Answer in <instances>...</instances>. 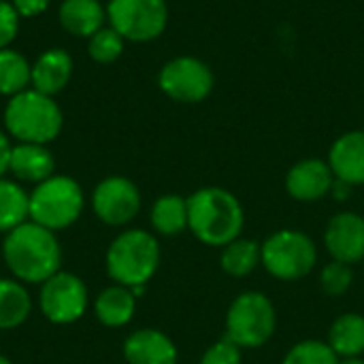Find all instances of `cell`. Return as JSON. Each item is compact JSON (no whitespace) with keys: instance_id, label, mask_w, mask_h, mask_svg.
Instances as JSON below:
<instances>
[{"instance_id":"cell-33","label":"cell","mask_w":364,"mask_h":364,"mask_svg":"<svg viewBox=\"0 0 364 364\" xmlns=\"http://www.w3.org/2000/svg\"><path fill=\"white\" fill-rule=\"evenodd\" d=\"M339 364H364V360H360V358H346L343 363Z\"/></svg>"},{"instance_id":"cell-20","label":"cell","mask_w":364,"mask_h":364,"mask_svg":"<svg viewBox=\"0 0 364 364\" xmlns=\"http://www.w3.org/2000/svg\"><path fill=\"white\" fill-rule=\"evenodd\" d=\"M328 346L337 356L358 358L364 354V318L358 314H343L328 331Z\"/></svg>"},{"instance_id":"cell-13","label":"cell","mask_w":364,"mask_h":364,"mask_svg":"<svg viewBox=\"0 0 364 364\" xmlns=\"http://www.w3.org/2000/svg\"><path fill=\"white\" fill-rule=\"evenodd\" d=\"M333 183H335V175L331 166L318 158H309L294 164L286 177L288 194L303 203H314L324 198L333 190Z\"/></svg>"},{"instance_id":"cell-31","label":"cell","mask_w":364,"mask_h":364,"mask_svg":"<svg viewBox=\"0 0 364 364\" xmlns=\"http://www.w3.org/2000/svg\"><path fill=\"white\" fill-rule=\"evenodd\" d=\"M11 2L19 13V17H36L49 6L51 0H11Z\"/></svg>"},{"instance_id":"cell-32","label":"cell","mask_w":364,"mask_h":364,"mask_svg":"<svg viewBox=\"0 0 364 364\" xmlns=\"http://www.w3.org/2000/svg\"><path fill=\"white\" fill-rule=\"evenodd\" d=\"M11 149L13 145L9 143L6 134L0 130V177L9 171V160H11Z\"/></svg>"},{"instance_id":"cell-21","label":"cell","mask_w":364,"mask_h":364,"mask_svg":"<svg viewBox=\"0 0 364 364\" xmlns=\"http://www.w3.org/2000/svg\"><path fill=\"white\" fill-rule=\"evenodd\" d=\"M30 218V194L15 181L0 177V232H11Z\"/></svg>"},{"instance_id":"cell-19","label":"cell","mask_w":364,"mask_h":364,"mask_svg":"<svg viewBox=\"0 0 364 364\" xmlns=\"http://www.w3.org/2000/svg\"><path fill=\"white\" fill-rule=\"evenodd\" d=\"M136 296L132 294L130 288L124 286H111L107 290L100 292V296L94 303V311L96 318L105 324V326H126L136 309Z\"/></svg>"},{"instance_id":"cell-22","label":"cell","mask_w":364,"mask_h":364,"mask_svg":"<svg viewBox=\"0 0 364 364\" xmlns=\"http://www.w3.org/2000/svg\"><path fill=\"white\" fill-rule=\"evenodd\" d=\"M30 309L32 301L26 288L13 279H0V331L23 324Z\"/></svg>"},{"instance_id":"cell-10","label":"cell","mask_w":364,"mask_h":364,"mask_svg":"<svg viewBox=\"0 0 364 364\" xmlns=\"http://www.w3.org/2000/svg\"><path fill=\"white\" fill-rule=\"evenodd\" d=\"M41 311L53 324L77 322L87 307V288L73 273H55L41 288Z\"/></svg>"},{"instance_id":"cell-26","label":"cell","mask_w":364,"mask_h":364,"mask_svg":"<svg viewBox=\"0 0 364 364\" xmlns=\"http://www.w3.org/2000/svg\"><path fill=\"white\" fill-rule=\"evenodd\" d=\"M124 36L119 32H115L111 26L109 28H100L96 34L90 36L87 43V53L94 62L98 64H111L115 62L122 51H124Z\"/></svg>"},{"instance_id":"cell-4","label":"cell","mask_w":364,"mask_h":364,"mask_svg":"<svg viewBox=\"0 0 364 364\" xmlns=\"http://www.w3.org/2000/svg\"><path fill=\"white\" fill-rule=\"evenodd\" d=\"M160 264L156 237L145 230L122 232L107 252V273L124 288L145 286Z\"/></svg>"},{"instance_id":"cell-9","label":"cell","mask_w":364,"mask_h":364,"mask_svg":"<svg viewBox=\"0 0 364 364\" xmlns=\"http://www.w3.org/2000/svg\"><path fill=\"white\" fill-rule=\"evenodd\" d=\"M158 83L177 102H200L213 90V73L198 58L181 55L162 66Z\"/></svg>"},{"instance_id":"cell-25","label":"cell","mask_w":364,"mask_h":364,"mask_svg":"<svg viewBox=\"0 0 364 364\" xmlns=\"http://www.w3.org/2000/svg\"><path fill=\"white\" fill-rule=\"evenodd\" d=\"M32 83L30 62L15 49H0V94L15 96Z\"/></svg>"},{"instance_id":"cell-3","label":"cell","mask_w":364,"mask_h":364,"mask_svg":"<svg viewBox=\"0 0 364 364\" xmlns=\"http://www.w3.org/2000/svg\"><path fill=\"white\" fill-rule=\"evenodd\" d=\"M62 124V109L53 96H45L36 90H23L11 96L4 109V126L19 143L45 145L60 134Z\"/></svg>"},{"instance_id":"cell-30","label":"cell","mask_w":364,"mask_h":364,"mask_svg":"<svg viewBox=\"0 0 364 364\" xmlns=\"http://www.w3.org/2000/svg\"><path fill=\"white\" fill-rule=\"evenodd\" d=\"M19 30V13L15 11L13 2L0 0V49H6Z\"/></svg>"},{"instance_id":"cell-12","label":"cell","mask_w":364,"mask_h":364,"mask_svg":"<svg viewBox=\"0 0 364 364\" xmlns=\"http://www.w3.org/2000/svg\"><path fill=\"white\" fill-rule=\"evenodd\" d=\"M324 245L337 262H360L364 258V218L350 211L331 218L324 232Z\"/></svg>"},{"instance_id":"cell-28","label":"cell","mask_w":364,"mask_h":364,"mask_svg":"<svg viewBox=\"0 0 364 364\" xmlns=\"http://www.w3.org/2000/svg\"><path fill=\"white\" fill-rule=\"evenodd\" d=\"M352 269L350 264H343V262H331L324 267L322 271V277H320V284H322V290L328 294V296H341L350 290L352 286Z\"/></svg>"},{"instance_id":"cell-34","label":"cell","mask_w":364,"mask_h":364,"mask_svg":"<svg viewBox=\"0 0 364 364\" xmlns=\"http://www.w3.org/2000/svg\"><path fill=\"white\" fill-rule=\"evenodd\" d=\"M0 364H11V360H9V358H4V356H0Z\"/></svg>"},{"instance_id":"cell-23","label":"cell","mask_w":364,"mask_h":364,"mask_svg":"<svg viewBox=\"0 0 364 364\" xmlns=\"http://www.w3.org/2000/svg\"><path fill=\"white\" fill-rule=\"evenodd\" d=\"M151 226L166 237H175L188 228V198L166 194L154 203Z\"/></svg>"},{"instance_id":"cell-17","label":"cell","mask_w":364,"mask_h":364,"mask_svg":"<svg viewBox=\"0 0 364 364\" xmlns=\"http://www.w3.org/2000/svg\"><path fill=\"white\" fill-rule=\"evenodd\" d=\"M53 168H55L53 156L45 145L19 143L11 149L9 171L19 181H30L38 186L45 179L53 177Z\"/></svg>"},{"instance_id":"cell-2","label":"cell","mask_w":364,"mask_h":364,"mask_svg":"<svg viewBox=\"0 0 364 364\" xmlns=\"http://www.w3.org/2000/svg\"><path fill=\"white\" fill-rule=\"evenodd\" d=\"M243 224L239 198L224 188H203L188 198V228L205 245L226 247L239 239Z\"/></svg>"},{"instance_id":"cell-18","label":"cell","mask_w":364,"mask_h":364,"mask_svg":"<svg viewBox=\"0 0 364 364\" xmlns=\"http://www.w3.org/2000/svg\"><path fill=\"white\" fill-rule=\"evenodd\" d=\"M60 23L73 36H92L100 28H105L107 9L100 0H64L60 4Z\"/></svg>"},{"instance_id":"cell-27","label":"cell","mask_w":364,"mask_h":364,"mask_svg":"<svg viewBox=\"0 0 364 364\" xmlns=\"http://www.w3.org/2000/svg\"><path fill=\"white\" fill-rule=\"evenodd\" d=\"M282 364H339V356L324 341H301L286 354Z\"/></svg>"},{"instance_id":"cell-1","label":"cell","mask_w":364,"mask_h":364,"mask_svg":"<svg viewBox=\"0 0 364 364\" xmlns=\"http://www.w3.org/2000/svg\"><path fill=\"white\" fill-rule=\"evenodd\" d=\"M2 256L9 271L28 284L47 282L60 271L62 260L55 235L34 222H23L6 235Z\"/></svg>"},{"instance_id":"cell-6","label":"cell","mask_w":364,"mask_h":364,"mask_svg":"<svg viewBox=\"0 0 364 364\" xmlns=\"http://www.w3.org/2000/svg\"><path fill=\"white\" fill-rule=\"evenodd\" d=\"M277 326L275 307L262 292L239 294L226 316V337L243 348L264 346Z\"/></svg>"},{"instance_id":"cell-8","label":"cell","mask_w":364,"mask_h":364,"mask_svg":"<svg viewBox=\"0 0 364 364\" xmlns=\"http://www.w3.org/2000/svg\"><path fill=\"white\" fill-rule=\"evenodd\" d=\"M107 19L126 41L145 43L164 32L168 6L164 0H109Z\"/></svg>"},{"instance_id":"cell-16","label":"cell","mask_w":364,"mask_h":364,"mask_svg":"<svg viewBox=\"0 0 364 364\" xmlns=\"http://www.w3.org/2000/svg\"><path fill=\"white\" fill-rule=\"evenodd\" d=\"M70 75H73V58L60 47L47 49L32 64V90L45 96H55L66 87Z\"/></svg>"},{"instance_id":"cell-24","label":"cell","mask_w":364,"mask_h":364,"mask_svg":"<svg viewBox=\"0 0 364 364\" xmlns=\"http://www.w3.org/2000/svg\"><path fill=\"white\" fill-rule=\"evenodd\" d=\"M262 262V245L254 239H235L222 247V269L232 277L250 275Z\"/></svg>"},{"instance_id":"cell-11","label":"cell","mask_w":364,"mask_h":364,"mask_svg":"<svg viewBox=\"0 0 364 364\" xmlns=\"http://www.w3.org/2000/svg\"><path fill=\"white\" fill-rule=\"evenodd\" d=\"M92 207L98 220L109 226H124L132 222L141 209L139 188L126 177H107L102 179L94 194Z\"/></svg>"},{"instance_id":"cell-7","label":"cell","mask_w":364,"mask_h":364,"mask_svg":"<svg viewBox=\"0 0 364 364\" xmlns=\"http://www.w3.org/2000/svg\"><path fill=\"white\" fill-rule=\"evenodd\" d=\"M318 252L314 241L299 230H279L262 243L264 269L282 282H296L311 273Z\"/></svg>"},{"instance_id":"cell-14","label":"cell","mask_w":364,"mask_h":364,"mask_svg":"<svg viewBox=\"0 0 364 364\" xmlns=\"http://www.w3.org/2000/svg\"><path fill=\"white\" fill-rule=\"evenodd\" d=\"M328 166L339 181L348 186L364 183V130L339 136L328 154Z\"/></svg>"},{"instance_id":"cell-15","label":"cell","mask_w":364,"mask_h":364,"mask_svg":"<svg viewBox=\"0 0 364 364\" xmlns=\"http://www.w3.org/2000/svg\"><path fill=\"white\" fill-rule=\"evenodd\" d=\"M128 364H177L175 343L160 331H134L124 343Z\"/></svg>"},{"instance_id":"cell-5","label":"cell","mask_w":364,"mask_h":364,"mask_svg":"<svg viewBox=\"0 0 364 364\" xmlns=\"http://www.w3.org/2000/svg\"><path fill=\"white\" fill-rule=\"evenodd\" d=\"M83 211L81 186L64 175H53L38 183L30 194V218L47 230L68 228Z\"/></svg>"},{"instance_id":"cell-29","label":"cell","mask_w":364,"mask_h":364,"mask_svg":"<svg viewBox=\"0 0 364 364\" xmlns=\"http://www.w3.org/2000/svg\"><path fill=\"white\" fill-rule=\"evenodd\" d=\"M200 364H241V348L224 337L203 354Z\"/></svg>"},{"instance_id":"cell-35","label":"cell","mask_w":364,"mask_h":364,"mask_svg":"<svg viewBox=\"0 0 364 364\" xmlns=\"http://www.w3.org/2000/svg\"><path fill=\"white\" fill-rule=\"evenodd\" d=\"M363 260H364V258H363Z\"/></svg>"}]
</instances>
